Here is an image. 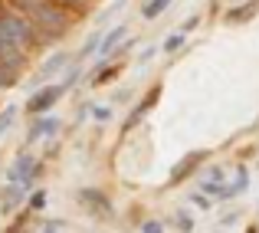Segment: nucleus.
Segmentation results:
<instances>
[{"mask_svg":"<svg viewBox=\"0 0 259 233\" xmlns=\"http://www.w3.org/2000/svg\"><path fill=\"white\" fill-rule=\"evenodd\" d=\"M194 204H197L200 210H210V204H213V197H207L203 190H197V194H194Z\"/></svg>","mask_w":259,"mask_h":233,"instance_id":"5701e85b","label":"nucleus"},{"mask_svg":"<svg viewBox=\"0 0 259 233\" xmlns=\"http://www.w3.org/2000/svg\"><path fill=\"white\" fill-rule=\"evenodd\" d=\"M13 119H17V105H7L4 112H0V135H4L7 128L13 125Z\"/></svg>","mask_w":259,"mask_h":233,"instance_id":"6ab92c4d","label":"nucleus"},{"mask_svg":"<svg viewBox=\"0 0 259 233\" xmlns=\"http://www.w3.org/2000/svg\"><path fill=\"white\" fill-rule=\"evenodd\" d=\"M23 194H26V187H23V184H7V187H4V194H0V207H4V214L17 210V204L23 201Z\"/></svg>","mask_w":259,"mask_h":233,"instance_id":"9d476101","label":"nucleus"},{"mask_svg":"<svg viewBox=\"0 0 259 233\" xmlns=\"http://www.w3.org/2000/svg\"><path fill=\"white\" fill-rule=\"evenodd\" d=\"M79 204L89 207L95 217H112V201H108L102 190H95V187H82V190H79Z\"/></svg>","mask_w":259,"mask_h":233,"instance_id":"39448f33","label":"nucleus"},{"mask_svg":"<svg viewBox=\"0 0 259 233\" xmlns=\"http://www.w3.org/2000/svg\"><path fill=\"white\" fill-rule=\"evenodd\" d=\"M59 132V119H53V115H36L30 125V132H26V138L36 141V138H50V135Z\"/></svg>","mask_w":259,"mask_h":233,"instance_id":"423d86ee","label":"nucleus"},{"mask_svg":"<svg viewBox=\"0 0 259 233\" xmlns=\"http://www.w3.org/2000/svg\"><path fill=\"white\" fill-rule=\"evenodd\" d=\"M181 46H184V33H171V36L164 40V50H167V53H177Z\"/></svg>","mask_w":259,"mask_h":233,"instance_id":"aec40b11","label":"nucleus"},{"mask_svg":"<svg viewBox=\"0 0 259 233\" xmlns=\"http://www.w3.org/2000/svg\"><path fill=\"white\" fill-rule=\"evenodd\" d=\"M63 10H69V13H76V17H82V13L92 7V0H56Z\"/></svg>","mask_w":259,"mask_h":233,"instance_id":"2eb2a0df","label":"nucleus"},{"mask_svg":"<svg viewBox=\"0 0 259 233\" xmlns=\"http://www.w3.org/2000/svg\"><path fill=\"white\" fill-rule=\"evenodd\" d=\"M236 4H243V0H236Z\"/></svg>","mask_w":259,"mask_h":233,"instance_id":"c85d7f7f","label":"nucleus"},{"mask_svg":"<svg viewBox=\"0 0 259 233\" xmlns=\"http://www.w3.org/2000/svg\"><path fill=\"white\" fill-rule=\"evenodd\" d=\"M207 181H220V184H223V171H220V168H210V171H207Z\"/></svg>","mask_w":259,"mask_h":233,"instance_id":"bb28decb","label":"nucleus"},{"mask_svg":"<svg viewBox=\"0 0 259 233\" xmlns=\"http://www.w3.org/2000/svg\"><path fill=\"white\" fill-rule=\"evenodd\" d=\"M158 95H161V86H154L151 92H148L145 99H141L138 105H135V112H132V115L125 119V128H135V125H138V122H141V119H145V115H148V112L154 108V102H158Z\"/></svg>","mask_w":259,"mask_h":233,"instance_id":"0eeeda50","label":"nucleus"},{"mask_svg":"<svg viewBox=\"0 0 259 233\" xmlns=\"http://www.w3.org/2000/svg\"><path fill=\"white\" fill-rule=\"evenodd\" d=\"M141 233H164V223L161 220H145L141 223Z\"/></svg>","mask_w":259,"mask_h":233,"instance_id":"4be33fe9","label":"nucleus"},{"mask_svg":"<svg viewBox=\"0 0 259 233\" xmlns=\"http://www.w3.org/2000/svg\"><path fill=\"white\" fill-rule=\"evenodd\" d=\"M50 233H56V230H50Z\"/></svg>","mask_w":259,"mask_h":233,"instance_id":"c756f323","label":"nucleus"},{"mask_svg":"<svg viewBox=\"0 0 259 233\" xmlns=\"http://www.w3.org/2000/svg\"><path fill=\"white\" fill-rule=\"evenodd\" d=\"M256 13H259L256 0H243V4H236V7L227 10V23H246V20H253Z\"/></svg>","mask_w":259,"mask_h":233,"instance_id":"6e6552de","label":"nucleus"},{"mask_svg":"<svg viewBox=\"0 0 259 233\" xmlns=\"http://www.w3.org/2000/svg\"><path fill=\"white\" fill-rule=\"evenodd\" d=\"M174 227L181 233H190V230H194V217H190L187 210H177V214H174Z\"/></svg>","mask_w":259,"mask_h":233,"instance_id":"dca6fc26","label":"nucleus"},{"mask_svg":"<svg viewBox=\"0 0 259 233\" xmlns=\"http://www.w3.org/2000/svg\"><path fill=\"white\" fill-rule=\"evenodd\" d=\"M92 115H95L99 122H105V119H112V108H108V105H95V108H92Z\"/></svg>","mask_w":259,"mask_h":233,"instance_id":"393cba45","label":"nucleus"},{"mask_svg":"<svg viewBox=\"0 0 259 233\" xmlns=\"http://www.w3.org/2000/svg\"><path fill=\"white\" fill-rule=\"evenodd\" d=\"M7 7H13L17 13H23V17L39 30V36H43V43H46V46L56 43V40L63 36V33L79 20L76 13L63 10L56 0H10Z\"/></svg>","mask_w":259,"mask_h":233,"instance_id":"f257e3e1","label":"nucleus"},{"mask_svg":"<svg viewBox=\"0 0 259 233\" xmlns=\"http://www.w3.org/2000/svg\"><path fill=\"white\" fill-rule=\"evenodd\" d=\"M66 89H69L66 82H56V86H43V89H36V92L26 99V112H30L33 119H36V115H46V112H50V108L66 95Z\"/></svg>","mask_w":259,"mask_h":233,"instance_id":"7ed1b4c3","label":"nucleus"},{"mask_svg":"<svg viewBox=\"0 0 259 233\" xmlns=\"http://www.w3.org/2000/svg\"><path fill=\"white\" fill-rule=\"evenodd\" d=\"M0 46H13V50L30 53V50L46 46V43H43V36H39V30L23 13H17L13 7H4V13H0Z\"/></svg>","mask_w":259,"mask_h":233,"instance_id":"f03ea898","label":"nucleus"},{"mask_svg":"<svg viewBox=\"0 0 259 233\" xmlns=\"http://www.w3.org/2000/svg\"><path fill=\"white\" fill-rule=\"evenodd\" d=\"M197 23H200V20H197V17H187V20H184V23H181V30H177V33H184V36H187V33L194 30Z\"/></svg>","mask_w":259,"mask_h":233,"instance_id":"a878e982","label":"nucleus"},{"mask_svg":"<svg viewBox=\"0 0 259 233\" xmlns=\"http://www.w3.org/2000/svg\"><path fill=\"white\" fill-rule=\"evenodd\" d=\"M125 30H128V26H112V30H108L105 36H102V46H99V59H108V56H112V50H115V46L121 43V40H125Z\"/></svg>","mask_w":259,"mask_h":233,"instance_id":"9b49d317","label":"nucleus"},{"mask_svg":"<svg viewBox=\"0 0 259 233\" xmlns=\"http://www.w3.org/2000/svg\"><path fill=\"white\" fill-rule=\"evenodd\" d=\"M39 174V164H36V158H30V154H20L17 161H13V168L7 171V181L10 184H23V187H30L33 184V177Z\"/></svg>","mask_w":259,"mask_h":233,"instance_id":"20e7f679","label":"nucleus"},{"mask_svg":"<svg viewBox=\"0 0 259 233\" xmlns=\"http://www.w3.org/2000/svg\"><path fill=\"white\" fill-rule=\"evenodd\" d=\"M203 158H207V154H203V151H190V154L184 158L181 164H174V171H171V181H174V184H177V181H184V177H187L190 171H194L197 164L203 161Z\"/></svg>","mask_w":259,"mask_h":233,"instance_id":"f8f14e48","label":"nucleus"},{"mask_svg":"<svg viewBox=\"0 0 259 233\" xmlns=\"http://www.w3.org/2000/svg\"><path fill=\"white\" fill-rule=\"evenodd\" d=\"M66 66H69V53H56V56H50L43 66H39V72H36V79L43 82V79H50V76H56V72H63Z\"/></svg>","mask_w":259,"mask_h":233,"instance_id":"1a4fd4ad","label":"nucleus"},{"mask_svg":"<svg viewBox=\"0 0 259 233\" xmlns=\"http://www.w3.org/2000/svg\"><path fill=\"white\" fill-rule=\"evenodd\" d=\"M95 46H102V33H92V36L82 43V50H79V59H85V56H92V50Z\"/></svg>","mask_w":259,"mask_h":233,"instance_id":"a211bd4d","label":"nucleus"},{"mask_svg":"<svg viewBox=\"0 0 259 233\" xmlns=\"http://www.w3.org/2000/svg\"><path fill=\"white\" fill-rule=\"evenodd\" d=\"M171 7V0H148L145 7H141V17H148V20H154V17H161V13Z\"/></svg>","mask_w":259,"mask_h":233,"instance_id":"4468645a","label":"nucleus"},{"mask_svg":"<svg viewBox=\"0 0 259 233\" xmlns=\"http://www.w3.org/2000/svg\"><path fill=\"white\" fill-rule=\"evenodd\" d=\"M118 76V66H108V69H102V72H95V86H105L108 79H115Z\"/></svg>","mask_w":259,"mask_h":233,"instance_id":"412c9836","label":"nucleus"},{"mask_svg":"<svg viewBox=\"0 0 259 233\" xmlns=\"http://www.w3.org/2000/svg\"><path fill=\"white\" fill-rule=\"evenodd\" d=\"M4 7H7V4H4V0H0V13H4Z\"/></svg>","mask_w":259,"mask_h":233,"instance_id":"cd10ccee","label":"nucleus"},{"mask_svg":"<svg viewBox=\"0 0 259 233\" xmlns=\"http://www.w3.org/2000/svg\"><path fill=\"white\" fill-rule=\"evenodd\" d=\"M17 79H20V72H17V69H10V66H0V89L17 86Z\"/></svg>","mask_w":259,"mask_h":233,"instance_id":"f3484780","label":"nucleus"},{"mask_svg":"<svg viewBox=\"0 0 259 233\" xmlns=\"http://www.w3.org/2000/svg\"><path fill=\"white\" fill-rule=\"evenodd\" d=\"M246 187H249V171L240 164V168H236V181L227 187V194H223V197H236V194H243Z\"/></svg>","mask_w":259,"mask_h":233,"instance_id":"ddd939ff","label":"nucleus"},{"mask_svg":"<svg viewBox=\"0 0 259 233\" xmlns=\"http://www.w3.org/2000/svg\"><path fill=\"white\" fill-rule=\"evenodd\" d=\"M30 207H33V210H43V207H46V190H36V194L30 197Z\"/></svg>","mask_w":259,"mask_h":233,"instance_id":"b1692460","label":"nucleus"}]
</instances>
